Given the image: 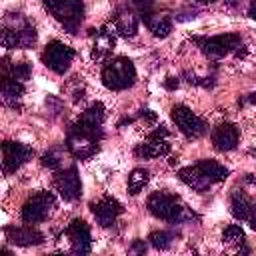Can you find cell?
I'll return each mask as SVG.
<instances>
[{
    "label": "cell",
    "mask_w": 256,
    "mask_h": 256,
    "mask_svg": "<svg viewBox=\"0 0 256 256\" xmlns=\"http://www.w3.org/2000/svg\"><path fill=\"white\" fill-rule=\"evenodd\" d=\"M102 126L98 124H88L84 120H78L76 124H72L68 138H66V150L78 158V160H86L92 154H96L98 150V142L102 140Z\"/></svg>",
    "instance_id": "obj_1"
},
{
    "label": "cell",
    "mask_w": 256,
    "mask_h": 256,
    "mask_svg": "<svg viewBox=\"0 0 256 256\" xmlns=\"http://www.w3.org/2000/svg\"><path fill=\"white\" fill-rule=\"evenodd\" d=\"M148 210L152 216L160 218V220H166V222H184V220H190L192 214L188 212L186 206L180 204V200L172 194H166V192H154L148 196V202H146Z\"/></svg>",
    "instance_id": "obj_2"
},
{
    "label": "cell",
    "mask_w": 256,
    "mask_h": 256,
    "mask_svg": "<svg viewBox=\"0 0 256 256\" xmlns=\"http://www.w3.org/2000/svg\"><path fill=\"white\" fill-rule=\"evenodd\" d=\"M102 82L110 90H126L136 82V68L128 58L116 56L104 66Z\"/></svg>",
    "instance_id": "obj_3"
},
{
    "label": "cell",
    "mask_w": 256,
    "mask_h": 256,
    "mask_svg": "<svg viewBox=\"0 0 256 256\" xmlns=\"http://www.w3.org/2000/svg\"><path fill=\"white\" fill-rule=\"evenodd\" d=\"M44 6L70 34H76V30L84 18V2L82 0H44Z\"/></svg>",
    "instance_id": "obj_4"
},
{
    "label": "cell",
    "mask_w": 256,
    "mask_h": 256,
    "mask_svg": "<svg viewBox=\"0 0 256 256\" xmlns=\"http://www.w3.org/2000/svg\"><path fill=\"white\" fill-rule=\"evenodd\" d=\"M56 208V198L52 192H46V190H40L36 194H32L24 206H22V220L26 224H38V222H44L52 210Z\"/></svg>",
    "instance_id": "obj_5"
},
{
    "label": "cell",
    "mask_w": 256,
    "mask_h": 256,
    "mask_svg": "<svg viewBox=\"0 0 256 256\" xmlns=\"http://www.w3.org/2000/svg\"><path fill=\"white\" fill-rule=\"evenodd\" d=\"M72 58H74V50L60 40L48 42L44 52H42V62L56 74H64L70 68Z\"/></svg>",
    "instance_id": "obj_6"
},
{
    "label": "cell",
    "mask_w": 256,
    "mask_h": 256,
    "mask_svg": "<svg viewBox=\"0 0 256 256\" xmlns=\"http://www.w3.org/2000/svg\"><path fill=\"white\" fill-rule=\"evenodd\" d=\"M172 120L186 138H200L206 132V122L184 104L172 106Z\"/></svg>",
    "instance_id": "obj_7"
},
{
    "label": "cell",
    "mask_w": 256,
    "mask_h": 256,
    "mask_svg": "<svg viewBox=\"0 0 256 256\" xmlns=\"http://www.w3.org/2000/svg\"><path fill=\"white\" fill-rule=\"evenodd\" d=\"M32 154H34V150L28 144L6 140L2 144V168H4V172L6 174L16 172L22 164H26L32 158Z\"/></svg>",
    "instance_id": "obj_8"
},
{
    "label": "cell",
    "mask_w": 256,
    "mask_h": 256,
    "mask_svg": "<svg viewBox=\"0 0 256 256\" xmlns=\"http://www.w3.org/2000/svg\"><path fill=\"white\" fill-rule=\"evenodd\" d=\"M200 42V50L210 56V58H222L226 54H230L232 50H236L240 46V36L238 34H218V36H210Z\"/></svg>",
    "instance_id": "obj_9"
},
{
    "label": "cell",
    "mask_w": 256,
    "mask_h": 256,
    "mask_svg": "<svg viewBox=\"0 0 256 256\" xmlns=\"http://www.w3.org/2000/svg\"><path fill=\"white\" fill-rule=\"evenodd\" d=\"M166 136H168V130L164 126L156 128L142 144L136 146V150H134L136 156H140V158H160V156H166L170 152V144H168Z\"/></svg>",
    "instance_id": "obj_10"
},
{
    "label": "cell",
    "mask_w": 256,
    "mask_h": 256,
    "mask_svg": "<svg viewBox=\"0 0 256 256\" xmlns=\"http://www.w3.org/2000/svg\"><path fill=\"white\" fill-rule=\"evenodd\" d=\"M90 210H92L96 222H98L102 228L112 226V224L116 222V218L124 212L122 204H120L116 198H112V196H102L100 200L92 202V204H90Z\"/></svg>",
    "instance_id": "obj_11"
},
{
    "label": "cell",
    "mask_w": 256,
    "mask_h": 256,
    "mask_svg": "<svg viewBox=\"0 0 256 256\" xmlns=\"http://www.w3.org/2000/svg\"><path fill=\"white\" fill-rule=\"evenodd\" d=\"M66 236L70 240V250L74 254H88L90 252V244H92V236H90V228L82 218H74L68 228H66Z\"/></svg>",
    "instance_id": "obj_12"
},
{
    "label": "cell",
    "mask_w": 256,
    "mask_h": 256,
    "mask_svg": "<svg viewBox=\"0 0 256 256\" xmlns=\"http://www.w3.org/2000/svg\"><path fill=\"white\" fill-rule=\"evenodd\" d=\"M4 236L16 246H38L44 242V234L32 226H6Z\"/></svg>",
    "instance_id": "obj_13"
},
{
    "label": "cell",
    "mask_w": 256,
    "mask_h": 256,
    "mask_svg": "<svg viewBox=\"0 0 256 256\" xmlns=\"http://www.w3.org/2000/svg\"><path fill=\"white\" fill-rule=\"evenodd\" d=\"M54 184L60 192V196L64 200H76L80 196V190H82V184H80V176L76 172V168H68V170H62L56 174L54 178Z\"/></svg>",
    "instance_id": "obj_14"
},
{
    "label": "cell",
    "mask_w": 256,
    "mask_h": 256,
    "mask_svg": "<svg viewBox=\"0 0 256 256\" xmlns=\"http://www.w3.org/2000/svg\"><path fill=\"white\" fill-rule=\"evenodd\" d=\"M238 128L230 122H222L212 130V144L218 152H230L238 146Z\"/></svg>",
    "instance_id": "obj_15"
},
{
    "label": "cell",
    "mask_w": 256,
    "mask_h": 256,
    "mask_svg": "<svg viewBox=\"0 0 256 256\" xmlns=\"http://www.w3.org/2000/svg\"><path fill=\"white\" fill-rule=\"evenodd\" d=\"M230 208H232V216L238 220H246L252 228H256V220H254V202L242 192V190H234L230 196Z\"/></svg>",
    "instance_id": "obj_16"
},
{
    "label": "cell",
    "mask_w": 256,
    "mask_h": 256,
    "mask_svg": "<svg viewBox=\"0 0 256 256\" xmlns=\"http://www.w3.org/2000/svg\"><path fill=\"white\" fill-rule=\"evenodd\" d=\"M178 178H180L186 186H190L192 190H196V192H206V190L212 186V182L198 170L196 164H194V166H188V168H182V170L178 172Z\"/></svg>",
    "instance_id": "obj_17"
},
{
    "label": "cell",
    "mask_w": 256,
    "mask_h": 256,
    "mask_svg": "<svg viewBox=\"0 0 256 256\" xmlns=\"http://www.w3.org/2000/svg\"><path fill=\"white\" fill-rule=\"evenodd\" d=\"M0 94L8 104L16 106V102L24 94V82L12 78L10 74H0Z\"/></svg>",
    "instance_id": "obj_18"
},
{
    "label": "cell",
    "mask_w": 256,
    "mask_h": 256,
    "mask_svg": "<svg viewBox=\"0 0 256 256\" xmlns=\"http://www.w3.org/2000/svg\"><path fill=\"white\" fill-rule=\"evenodd\" d=\"M144 22L148 26V30L156 36V38H166L172 32V20L166 14H152V12H144Z\"/></svg>",
    "instance_id": "obj_19"
},
{
    "label": "cell",
    "mask_w": 256,
    "mask_h": 256,
    "mask_svg": "<svg viewBox=\"0 0 256 256\" xmlns=\"http://www.w3.org/2000/svg\"><path fill=\"white\" fill-rule=\"evenodd\" d=\"M114 42H116V36L114 32H110L108 28H102L96 36V42H94V48H92V58L102 62L110 56L112 48H114Z\"/></svg>",
    "instance_id": "obj_20"
},
{
    "label": "cell",
    "mask_w": 256,
    "mask_h": 256,
    "mask_svg": "<svg viewBox=\"0 0 256 256\" xmlns=\"http://www.w3.org/2000/svg\"><path fill=\"white\" fill-rule=\"evenodd\" d=\"M198 170L214 184V182H222V180H226L228 178V168L224 166V164H220V162H216V160H200L198 164Z\"/></svg>",
    "instance_id": "obj_21"
},
{
    "label": "cell",
    "mask_w": 256,
    "mask_h": 256,
    "mask_svg": "<svg viewBox=\"0 0 256 256\" xmlns=\"http://www.w3.org/2000/svg\"><path fill=\"white\" fill-rule=\"evenodd\" d=\"M114 30H116L120 36H124V38H132V36L138 32V18H136L132 12L124 10V12H120V14L116 16V20H114Z\"/></svg>",
    "instance_id": "obj_22"
},
{
    "label": "cell",
    "mask_w": 256,
    "mask_h": 256,
    "mask_svg": "<svg viewBox=\"0 0 256 256\" xmlns=\"http://www.w3.org/2000/svg\"><path fill=\"white\" fill-rule=\"evenodd\" d=\"M148 180H150V172L148 170H144V168L132 170L130 176H128V192L130 194H138L148 184Z\"/></svg>",
    "instance_id": "obj_23"
},
{
    "label": "cell",
    "mask_w": 256,
    "mask_h": 256,
    "mask_svg": "<svg viewBox=\"0 0 256 256\" xmlns=\"http://www.w3.org/2000/svg\"><path fill=\"white\" fill-rule=\"evenodd\" d=\"M222 242L226 246H242L246 242V234L238 224H230L222 232Z\"/></svg>",
    "instance_id": "obj_24"
},
{
    "label": "cell",
    "mask_w": 256,
    "mask_h": 256,
    "mask_svg": "<svg viewBox=\"0 0 256 256\" xmlns=\"http://www.w3.org/2000/svg\"><path fill=\"white\" fill-rule=\"evenodd\" d=\"M104 116H106L104 104H102V102H94V104H90V106L82 112L80 120H84V122H88V124H98V126H102Z\"/></svg>",
    "instance_id": "obj_25"
},
{
    "label": "cell",
    "mask_w": 256,
    "mask_h": 256,
    "mask_svg": "<svg viewBox=\"0 0 256 256\" xmlns=\"http://www.w3.org/2000/svg\"><path fill=\"white\" fill-rule=\"evenodd\" d=\"M148 240H150V244H152L154 248L166 250V248L172 244L174 234H170V232H166V230H156V232H152V234L148 236Z\"/></svg>",
    "instance_id": "obj_26"
},
{
    "label": "cell",
    "mask_w": 256,
    "mask_h": 256,
    "mask_svg": "<svg viewBox=\"0 0 256 256\" xmlns=\"http://www.w3.org/2000/svg\"><path fill=\"white\" fill-rule=\"evenodd\" d=\"M36 38H38V34H36V30H34V26H30L28 22L20 28V48H32L34 44H36Z\"/></svg>",
    "instance_id": "obj_27"
},
{
    "label": "cell",
    "mask_w": 256,
    "mask_h": 256,
    "mask_svg": "<svg viewBox=\"0 0 256 256\" xmlns=\"http://www.w3.org/2000/svg\"><path fill=\"white\" fill-rule=\"evenodd\" d=\"M60 164H62V160H60L58 152H54V150H50V152H46V154L42 156V166H46V168H50V170H58Z\"/></svg>",
    "instance_id": "obj_28"
},
{
    "label": "cell",
    "mask_w": 256,
    "mask_h": 256,
    "mask_svg": "<svg viewBox=\"0 0 256 256\" xmlns=\"http://www.w3.org/2000/svg\"><path fill=\"white\" fill-rule=\"evenodd\" d=\"M134 2V6L144 14V12H150V8H152V4H154V0H132Z\"/></svg>",
    "instance_id": "obj_29"
},
{
    "label": "cell",
    "mask_w": 256,
    "mask_h": 256,
    "mask_svg": "<svg viewBox=\"0 0 256 256\" xmlns=\"http://www.w3.org/2000/svg\"><path fill=\"white\" fill-rule=\"evenodd\" d=\"M132 250H134V252H144V250H146V246H144V242H134Z\"/></svg>",
    "instance_id": "obj_30"
},
{
    "label": "cell",
    "mask_w": 256,
    "mask_h": 256,
    "mask_svg": "<svg viewBox=\"0 0 256 256\" xmlns=\"http://www.w3.org/2000/svg\"><path fill=\"white\" fill-rule=\"evenodd\" d=\"M176 86H178V80H174V78H168V80H166V88H168V90H172V88H176Z\"/></svg>",
    "instance_id": "obj_31"
},
{
    "label": "cell",
    "mask_w": 256,
    "mask_h": 256,
    "mask_svg": "<svg viewBox=\"0 0 256 256\" xmlns=\"http://www.w3.org/2000/svg\"><path fill=\"white\" fill-rule=\"evenodd\" d=\"M196 2H202V4H208V2H216V0H196Z\"/></svg>",
    "instance_id": "obj_32"
}]
</instances>
